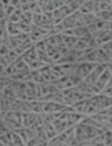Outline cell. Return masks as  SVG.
Returning a JSON list of instances; mask_svg holds the SVG:
<instances>
[{
    "label": "cell",
    "instance_id": "obj_14",
    "mask_svg": "<svg viewBox=\"0 0 112 146\" xmlns=\"http://www.w3.org/2000/svg\"><path fill=\"white\" fill-rule=\"evenodd\" d=\"M14 100L8 98V97H4L3 94H1V97H0V113H1L3 116L5 115V113H8V111L12 110V105H13Z\"/></svg>",
    "mask_w": 112,
    "mask_h": 146
},
{
    "label": "cell",
    "instance_id": "obj_22",
    "mask_svg": "<svg viewBox=\"0 0 112 146\" xmlns=\"http://www.w3.org/2000/svg\"><path fill=\"white\" fill-rule=\"evenodd\" d=\"M107 11H111V3L109 1H96V13Z\"/></svg>",
    "mask_w": 112,
    "mask_h": 146
},
{
    "label": "cell",
    "instance_id": "obj_10",
    "mask_svg": "<svg viewBox=\"0 0 112 146\" xmlns=\"http://www.w3.org/2000/svg\"><path fill=\"white\" fill-rule=\"evenodd\" d=\"M53 91H55V87L53 86V84H47V83H44V84H38V87H36L38 100L44 101V98L47 96H49Z\"/></svg>",
    "mask_w": 112,
    "mask_h": 146
},
{
    "label": "cell",
    "instance_id": "obj_5",
    "mask_svg": "<svg viewBox=\"0 0 112 146\" xmlns=\"http://www.w3.org/2000/svg\"><path fill=\"white\" fill-rule=\"evenodd\" d=\"M111 79H112V71H111V65H109V66H107L106 69L102 71V74L99 75V78L97 79L96 84H94V88L98 91V93L111 82Z\"/></svg>",
    "mask_w": 112,
    "mask_h": 146
},
{
    "label": "cell",
    "instance_id": "obj_15",
    "mask_svg": "<svg viewBox=\"0 0 112 146\" xmlns=\"http://www.w3.org/2000/svg\"><path fill=\"white\" fill-rule=\"evenodd\" d=\"M96 53H97V64H111L112 62V56H108L101 47L96 48Z\"/></svg>",
    "mask_w": 112,
    "mask_h": 146
},
{
    "label": "cell",
    "instance_id": "obj_4",
    "mask_svg": "<svg viewBox=\"0 0 112 146\" xmlns=\"http://www.w3.org/2000/svg\"><path fill=\"white\" fill-rule=\"evenodd\" d=\"M89 100H90V102L93 104V105H96L97 108H98L99 111L111 108V105H112V98L111 97L104 96V94H102V93L94 94V96L89 97Z\"/></svg>",
    "mask_w": 112,
    "mask_h": 146
},
{
    "label": "cell",
    "instance_id": "obj_12",
    "mask_svg": "<svg viewBox=\"0 0 112 146\" xmlns=\"http://www.w3.org/2000/svg\"><path fill=\"white\" fill-rule=\"evenodd\" d=\"M67 108L66 105L53 101H43V113H59ZM41 113V114H43Z\"/></svg>",
    "mask_w": 112,
    "mask_h": 146
},
{
    "label": "cell",
    "instance_id": "obj_1",
    "mask_svg": "<svg viewBox=\"0 0 112 146\" xmlns=\"http://www.w3.org/2000/svg\"><path fill=\"white\" fill-rule=\"evenodd\" d=\"M80 82H81V79L79 76H76V75H65V76L55 80L52 84L57 89L63 91V89H69V88H72V87H76Z\"/></svg>",
    "mask_w": 112,
    "mask_h": 146
},
{
    "label": "cell",
    "instance_id": "obj_7",
    "mask_svg": "<svg viewBox=\"0 0 112 146\" xmlns=\"http://www.w3.org/2000/svg\"><path fill=\"white\" fill-rule=\"evenodd\" d=\"M109 65H111V64H99V65H96V67L93 69V71H92L89 75H86V76L82 79V82H85L86 84H89V86H94V84H96V82H97V79L99 78V75L102 74V71H103L107 66H109Z\"/></svg>",
    "mask_w": 112,
    "mask_h": 146
},
{
    "label": "cell",
    "instance_id": "obj_13",
    "mask_svg": "<svg viewBox=\"0 0 112 146\" xmlns=\"http://www.w3.org/2000/svg\"><path fill=\"white\" fill-rule=\"evenodd\" d=\"M38 115L39 114L35 113H23L22 114V125L27 128H32L36 119H38Z\"/></svg>",
    "mask_w": 112,
    "mask_h": 146
},
{
    "label": "cell",
    "instance_id": "obj_23",
    "mask_svg": "<svg viewBox=\"0 0 112 146\" xmlns=\"http://www.w3.org/2000/svg\"><path fill=\"white\" fill-rule=\"evenodd\" d=\"M34 47H35L38 54H47V47H48V44H47V41H45V39L38 41V43H36Z\"/></svg>",
    "mask_w": 112,
    "mask_h": 146
},
{
    "label": "cell",
    "instance_id": "obj_26",
    "mask_svg": "<svg viewBox=\"0 0 112 146\" xmlns=\"http://www.w3.org/2000/svg\"><path fill=\"white\" fill-rule=\"evenodd\" d=\"M13 145H25V143H23V141H22V138L19 137V136L17 135L14 131H13Z\"/></svg>",
    "mask_w": 112,
    "mask_h": 146
},
{
    "label": "cell",
    "instance_id": "obj_19",
    "mask_svg": "<svg viewBox=\"0 0 112 146\" xmlns=\"http://www.w3.org/2000/svg\"><path fill=\"white\" fill-rule=\"evenodd\" d=\"M7 21H8L9 23H18V22H21V21H23V13H22V11L16 9V11L8 17Z\"/></svg>",
    "mask_w": 112,
    "mask_h": 146
},
{
    "label": "cell",
    "instance_id": "obj_18",
    "mask_svg": "<svg viewBox=\"0 0 112 146\" xmlns=\"http://www.w3.org/2000/svg\"><path fill=\"white\" fill-rule=\"evenodd\" d=\"M58 66H59L63 75H75L77 64H62V65H58Z\"/></svg>",
    "mask_w": 112,
    "mask_h": 146
},
{
    "label": "cell",
    "instance_id": "obj_21",
    "mask_svg": "<svg viewBox=\"0 0 112 146\" xmlns=\"http://www.w3.org/2000/svg\"><path fill=\"white\" fill-rule=\"evenodd\" d=\"M14 67V70H16V72H21V71H30V69H28L27 64H26L25 61L22 60V58H18V60L14 62V64H12Z\"/></svg>",
    "mask_w": 112,
    "mask_h": 146
},
{
    "label": "cell",
    "instance_id": "obj_17",
    "mask_svg": "<svg viewBox=\"0 0 112 146\" xmlns=\"http://www.w3.org/2000/svg\"><path fill=\"white\" fill-rule=\"evenodd\" d=\"M79 12L81 14H94L96 13V1H84Z\"/></svg>",
    "mask_w": 112,
    "mask_h": 146
},
{
    "label": "cell",
    "instance_id": "obj_6",
    "mask_svg": "<svg viewBox=\"0 0 112 146\" xmlns=\"http://www.w3.org/2000/svg\"><path fill=\"white\" fill-rule=\"evenodd\" d=\"M49 34H50V30H48V29H43V27H39V26L32 25L31 26V31L28 33V36L31 38V40H32L34 44H36L38 41L48 38Z\"/></svg>",
    "mask_w": 112,
    "mask_h": 146
},
{
    "label": "cell",
    "instance_id": "obj_3",
    "mask_svg": "<svg viewBox=\"0 0 112 146\" xmlns=\"http://www.w3.org/2000/svg\"><path fill=\"white\" fill-rule=\"evenodd\" d=\"M63 94H65V100H66V105L70 106L72 104L77 101H81V100H85L88 98L85 94H82L76 87H72V88H69V89H63Z\"/></svg>",
    "mask_w": 112,
    "mask_h": 146
},
{
    "label": "cell",
    "instance_id": "obj_20",
    "mask_svg": "<svg viewBox=\"0 0 112 146\" xmlns=\"http://www.w3.org/2000/svg\"><path fill=\"white\" fill-rule=\"evenodd\" d=\"M44 132H45V136L48 137V141L57 135V131H55L53 123H44Z\"/></svg>",
    "mask_w": 112,
    "mask_h": 146
},
{
    "label": "cell",
    "instance_id": "obj_27",
    "mask_svg": "<svg viewBox=\"0 0 112 146\" xmlns=\"http://www.w3.org/2000/svg\"><path fill=\"white\" fill-rule=\"evenodd\" d=\"M111 47H112V43H111V41H109V43H106V44H103V45H102V49H103L104 50V52H106L107 53V54H108V56H112V52H111Z\"/></svg>",
    "mask_w": 112,
    "mask_h": 146
},
{
    "label": "cell",
    "instance_id": "obj_16",
    "mask_svg": "<svg viewBox=\"0 0 112 146\" xmlns=\"http://www.w3.org/2000/svg\"><path fill=\"white\" fill-rule=\"evenodd\" d=\"M61 40H62V47L66 48L67 50H71L74 48L75 43H76L77 38L70 35H61Z\"/></svg>",
    "mask_w": 112,
    "mask_h": 146
},
{
    "label": "cell",
    "instance_id": "obj_8",
    "mask_svg": "<svg viewBox=\"0 0 112 146\" xmlns=\"http://www.w3.org/2000/svg\"><path fill=\"white\" fill-rule=\"evenodd\" d=\"M40 5L43 13H52V12L57 11L58 8L65 5L66 1H61V0H52V1H38Z\"/></svg>",
    "mask_w": 112,
    "mask_h": 146
},
{
    "label": "cell",
    "instance_id": "obj_9",
    "mask_svg": "<svg viewBox=\"0 0 112 146\" xmlns=\"http://www.w3.org/2000/svg\"><path fill=\"white\" fill-rule=\"evenodd\" d=\"M108 30H111V22L102 21V19H98V18H97L90 26H88V31H89V34H96V33L108 31Z\"/></svg>",
    "mask_w": 112,
    "mask_h": 146
},
{
    "label": "cell",
    "instance_id": "obj_11",
    "mask_svg": "<svg viewBox=\"0 0 112 146\" xmlns=\"http://www.w3.org/2000/svg\"><path fill=\"white\" fill-rule=\"evenodd\" d=\"M96 67V64H86V62H81V64H77L76 67V71H75V75L79 76L80 79H84L86 75H89L93 69Z\"/></svg>",
    "mask_w": 112,
    "mask_h": 146
},
{
    "label": "cell",
    "instance_id": "obj_2",
    "mask_svg": "<svg viewBox=\"0 0 112 146\" xmlns=\"http://www.w3.org/2000/svg\"><path fill=\"white\" fill-rule=\"evenodd\" d=\"M111 39H112L111 30L92 34V39L89 41V48H99L103 44H106V43H109Z\"/></svg>",
    "mask_w": 112,
    "mask_h": 146
},
{
    "label": "cell",
    "instance_id": "obj_25",
    "mask_svg": "<svg viewBox=\"0 0 112 146\" xmlns=\"http://www.w3.org/2000/svg\"><path fill=\"white\" fill-rule=\"evenodd\" d=\"M99 93H102V94H104V96H108V97H111L112 96V84H111V82L107 84L106 87H104L103 89H102Z\"/></svg>",
    "mask_w": 112,
    "mask_h": 146
},
{
    "label": "cell",
    "instance_id": "obj_24",
    "mask_svg": "<svg viewBox=\"0 0 112 146\" xmlns=\"http://www.w3.org/2000/svg\"><path fill=\"white\" fill-rule=\"evenodd\" d=\"M96 17L98 19H102V21H107V22H111V18H112V12L111 11H107V12H97Z\"/></svg>",
    "mask_w": 112,
    "mask_h": 146
}]
</instances>
